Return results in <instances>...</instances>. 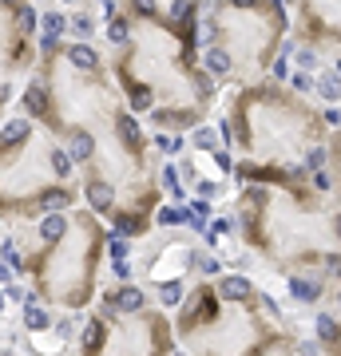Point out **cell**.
Returning a JSON list of instances; mask_svg holds the SVG:
<instances>
[{
	"mask_svg": "<svg viewBox=\"0 0 341 356\" xmlns=\"http://www.w3.org/2000/svg\"><path fill=\"white\" fill-rule=\"evenodd\" d=\"M20 107L68 151L80 202L115 234L143 238L163 202L159 162L143 119L119 96L107 56L92 40L40 36V60Z\"/></svg>",
	"mask_w": 341,
	"mask_h": 356,
	"instance_id": "cell-1",
	"label": "cell"
},
{
	"mask_svg": "<svg viewBox=\"0 0 341 356\" xmlns=\"http://www.w3.org/2000/svg\"><path fill=\"white\" fill-rule=\"evenodd\" d=\"M198 0H119L107 8V71L119 96L163 135L198 131L214 111L218 83L203 64Z\"/></svg>",
	"mask_w": 341,
	"mask_h": 356,
	"instance_id": "cell-2",
	"label": "cell"
},
{
	"mask_svg": "<svg viewBox=\"0 0 341 356\" xmlns=\"http://www.w3.org/2000/svg\"><path fill=\"white\" fill-rule=\"evenodd\" d=\"M242 190L234 198V226L242 245L282 277L341 281V206L302 170L238 162Z\"/></svg>",
	"mask_w": 341,
	"mask_h": 356,
	"instance_id": "cell-3",
	"label": "cell"
},
{
	"mask_svg": "<svg viewBox=\"0 0 341 356\" xmlns=\"http://www.w3.org/2000/svg\"><path fill=\"white\" fill-rule=\"evenodd\" d=\"M175 337L191 356H278L290 348V324L242 274L203 277L175 309Z\"/></svg>",
	"mask_w": 341,
	"mask_h": 356,
	"instance_id": "cell-4",
	"label": "cell"
},
{
	"mask_svg": "<svg viewBox=\"0 0 341 356\" xmlns=\"http://www.w3.org/2000/svg\"><path fill=\"white\" fill-rule=\"evenodd\" d=\"M329 135L325 111L274 76L238 87L227 103V139L238 162L306 175L309 166H325Z\"/></svg>",
	"mask_w": 341,
	"mask_h": 356,
	"instance_id": "cell-5",
	"label": "cell"
},
{
	"mask_svg": "<svg viewBox=\"0 0 341 356\" xmlns=\"http://www.w3.org/2000/svg\"><path fill=\"white\" fill-rule=\"evenodd\" d=\"M76 206L80 178L68 151L32 115H8L0 123V222L28 226Z\"/></svg>",
	"mask_w": 341,
	"mask_h": 356,
	"instance_id": "cell-6",
	"label": "cell"
},
{
	"mask_svg": "<svg viewBox=\"0 0 341 356\" xmlns=\"http://www.w3.org/2000/svg\"><path fill=\"white\" fill-rule=\"evenodd\" d=\"M112 249V226L87 206L56 214L52 230L24 249V277L48 309L80 313L96 305L103 265Z\"/></svg>",
	"mask_w": 341,
	"mask_h": 356,
	"instance_id": "cell-7",
	"label": "cell"
},
{
	"mask_svg": "<svg viewBox=\"0 0 341 356\" xmlns=\"http://www.w3.org/2000/svg\"><path fill=\"white\" fill-rule=\"evenodd\" d=\"M286 0H207L203 4V64L214 83H258L274 71L290 36Z\"/></svg>",
	"mask_w": 341,
	"mask_h": 356,
	"instance_id": "cell-8",
	"label": "cell"
},
{
	"mask_svg": "<svg viewBox=\"0 0 341 356\" xmlns=\"http://www.w3.org/2000/svg\"><path fill=\"white\" fill-rule=\"evenodd\" d=\"M175 317L143 289L103 293L80 333V356H175Z\"/></svg>",
	"mask_w": 341,
	"mask_h": 356,
	"instance_id": "cell-9",
	"label": "cell"
},
{
	"mask_svg": "<svg viewBox=\"0 0 341 356\" xmlns=\"http://www.w3.org/2000/svg\"><path fill=\"white\" fill-rule=\"evenodd\" d=\"M40 60V12L32 0H0V123Z\"/></svg>",
	"mask_w": 341,
	"mask_h": 356,
	"instance_id": "cell-10",
	"label": "cell"
},
{
	"mask_svg": "<svg viewBox=\"0 0 341 356\" xmlns=\"http://www.w3.org/2000/svg\"><path fill=\"white\" fill-rule=\"evenodd\" d=\"M298 40L313 52H341V0H286Z\"/></svg>",
	"mask_w": 341,
	"mask_h": 356,
	"instance_id": "cell-11",
	"label": "cell"
},
{
	"mask_svg": "<svg viewBox=\"0 0 341 356\" xmlns=\"http://www.w3.org/2000/svg\"><path fill=\"white\" fill-rule=\"evenodd\" d=\"M191 261H195V245H191V238H175V242L167 245L159 258L147 265V269H151L155 281H167V277H179Z\"/></svg>",
	"mask_w": 341,
	"mask_h": 356,
	"instance_id": "cell-12",
	"label": "cell"
},
{
	"mask_svg": "<svg viewBox=\"0 0 341 356\" xmlns=\"http://www.w3.org/2000/svg\"><path fill=\"white\" fill-rule=\"evenodd\" d=\"M325 175H329V186L341 194V131L329 135V146H325Z\"/></svg>",
	"mask_w": 341,
	"mask_h": 356,
	"instance_id": "cell-13",
	"label": "cell"
},
{
	"mask_svg": "<svg viewBox=\"0 0 341 356\" xmlns=\"http://www.w3.org/2000/svg\"><path fill=\"white\" fill-rule=\"evenodd\" d=\"M318 337H322V348L329 356H341V321L338 317H322L318 321Z\"/></svg>",
	"mask_w": 341,
	"mask_h": 356,
	"instance_id": "cell-14",
	"label": "cell"
},
{
	"mask_svg": "<svg viewBox=\"0 0 341 356\" xmlns=\"http://www.w3.org/2000/svg\"><path fill=\"white\" fill-rule=\"evenodd\" d=\"M318 91H322L329 103H333V99H341V76H333V71H322V76H318Z\"/></svg>",
	"mask_w": 341,
	"mask_h": 356,
	"instance_id": "cell-15",
	"label": "cell"
}]
</instances>
